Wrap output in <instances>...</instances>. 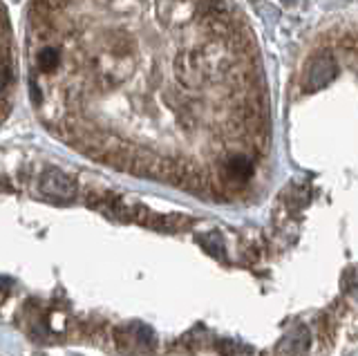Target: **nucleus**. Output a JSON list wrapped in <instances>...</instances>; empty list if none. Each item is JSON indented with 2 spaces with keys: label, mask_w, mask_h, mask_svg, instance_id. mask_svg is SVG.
Masks as SVG:
<instances>
[{
  "label": "nucleus",
  "mask_w": 358,
  "mask_h": 356,
  "mask_svg": "<svg viewBox=\"0 0 358 356\" xmlns=\"http://www.w3.org/2000/svg\"><path fill=\"white\" fill-rule=\"evenodd\" d=\"M309 329L305 325H298L294 332L289 334L287 341H285V350L291 354V356H302L307 350H309Z\"/></svg>",
  "instance_id": "nucleus-4"
},
{
  "label": "nucleus",
  "mask_w": 358,
  "mask_h": 356,
  "mask_svg": "<svg viewBox=\"0 0 358 356\" xmlns=\"http://www.w3.org/2000/svg\"><path fill=\"white\" fill-rule=\"evenodd\" d=\"M5 59H3V68H5V76H3V106H5V117L9 113V90L11 83H14V65H11V27H9V18L5 16Z\"/></svg>",
  "instance_id": "nucleus-3"
},
{
  "label": "nucleus",
  "mask_w": 358,
  "mask_h": 356,
  "mask_svg": "<svg viewBox=\"0 0 358 356\" xmlns=\"http://www.w3.org/2000/svg\"><path fill=\"white\" fill-rule=\"evenodd\" d=\"M31 101L56 135L117 169L164 177V141L217 175L268 143L253 31L233 0H29Z\"/></svg>",
  "instance_id": "nucleus-1"
},
{
  "label": "nucleus",
  "mask_w": 358,
  "mask_h": 356,
  "mask_svg": "<svg viewBox=\"0 0 358 356\" xmlns=\"http://www.w3.org/2000/svg\"><path fill=\"white\" fill-rule=\"evenodd\" d=\"M38 191L41 195L56 199V202H72L76 197L78 186L74 182V177L59 169H45L38 177Z\"/></svg>",
  "instance_id": "nucleus-2"
}]
</instances>
